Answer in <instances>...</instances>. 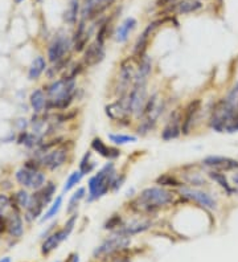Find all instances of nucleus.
Here are the masks:
<instances>
[{"label":"nucleus","mask_w":238,"mask_h":262,"mask_svg":"<svg viewBox=\"0 0 238 262\" xmlns=\"http://www.w3.org/2000/svg\"><path fill=\"white\" fill-rule=\"evenodd\" d=\"M179 200H180V195L172 189L154 186L143 189L138 195V198L131 200L130 207L137 213L144 214V216H153L164 207L176 204Z\"/></svg>","instance_id":"f257e3e1"},{"label":"nucleus","mask_w":238,"mask_h":262,"mask_svg":"<svg viewBox=\"0 0 238 262\" xmlns=\"http://www.w3.org/2000/svg\"><path fill=\"white\" fill-rule=\"evenodd\" d=\"M48 102L45 112H67L76 101L77 82L76 80H68L58 77L44 86Z\"/></svg>","instance_id":"f03ea898"},{"label":"nucleus","mask_w":238,"mask_h":262,"mask_svg":"<svg viewBox=\"0 0 238 262\" xmlns=\"http://www.w3.org/2000/svg\"><path fill=\"white\" fill-rule=\"evenodd\" d=\"M117 176V169L113 160H109L105 166L95 172L88 182V198L86 202L93 203L95 200H99L110 192L111 183Z\"/></svg>","instance_id":"7ed1b4c3"},{"label":"nucleus","mask_w":238,"mask_h":262,"mask_svg":"<svg viewBox=\"0 0 238 262\" xmlns=\"http://www.w3.org/2000/svg\"><path fill=\"white\" fill-rule=\"evenodd\" d=\"M72 147H69V141H63L57 147L52 148L47 152L33 154L32 157L38 160V163H40L42 169L54 172V171H57V169H60L61 167L67 164L68 157H69Z\"/></svg>","instance_id":"20e7f679"},{"label":"nucleus","mask_w":238,"mask_h":262,"mask_svg":"<svg viewBox=\"0 0 238 262\" xmlns=\"http://www.w3.org/2000/svg\"><path fill=\"white\" fill-rule=\"evenodd\" d=\"M135 61L137 60L131 56V57L124 58L119 65V72H118L117 80H115L114 89L117 98L127 96V93L130 92L131 86H133L134 76H135V71H137Z\"/></svg>","instance_id":"39448f33"},{"label":"nucleus","mask_w":238,"mask_h":262,"mask_svg":"<svg viewBox=\"0 0 238 262\" xmlns=\"http://www.w3.org/2000/svg\"><path fill=\"white\" fill-rule=\"evenodd\" d=\"M15 180L21 188L32 191H38L48 182L44 169H31L24 166L15 172Z\"/></svg>","instance_id":"423d86ee"},{"label":"nucleus","mask_w":238,"mask_h":262,"mask_svg":"<svg viewBox=\"0 0 238 262\" xmlns=\"http://www.w3.org/2000/svg\"><path fill=\"white\" fill-rule=\"evenodd\" d=\"M148 83H133L130 92L127 93V103L130 109L131 115L134 118L139 121L142 117L144 107H146L147 99H148V90H147Z\"/></svg>","instance_id":"0eeeda50"},{"label":"nucleus","mask_w":238,"mask_h":262,"mask_svg":"<svg viewBox=\"0 0 238 262\" xmlns=\"http://www.w3.org/2000/svg\"><path fill=\"white\" fill-rule=\"evenodd\" d=\"M130 237L122 236V234H118L113 232V234L110 237H107L101 245L95 248V250L93 252V257L98 259L103 258V257L114 256L117 253L127 249L130 246Z\"/></svg>","instance_id":"6e6552de"},{"label":"nucleus","mask_w":238,"mask_h":262,"mask_svg":"<svg viewBox=\"0 0 238 262\" xmlns=\"http://www.w3.org/2000/svg\"><path fill=\"white\" fill-rule=\"evenodd\" d=\"M73 51V44H72V37L67 33H58L52 38L49 42L47 51L48 62H57L62 58L70 56V52Z\"/></svg>","instance_id":"1a4fd4ad"},{"label":"nucleus","mask_w":238,"mask_h":262,"mask_svg":"<svg viewBox=\"0 0 238 262\" xmlns=\"http://www.w3.org/2000/svg\"><path fill=\"white\" fill-rule=\"evenodd\" d=\"M105 113L110 121L115 122L118 126H130L131 119L134 118L131 115L128 103H127L126 96L117 98L114 102H110L105 106Z\"/></svg>","instance_id":"9d476101"},{"label":"nucleus","mask_w":238,"mask_h":262,"mask_svg":"<svg viewBox=\"0 0 238 262\" xmlns=\"http://www.w3.org/2000/svg\"><path fill=\"white\" fill-rule=\"evenodd\" d=\"M178 193L184 199H187V200H189V202L196 203L197 205L203 207L204 209H208V211H216L217 205H219L216 199L201 188L183 186L178 189Z\"/></svg>","instance_id":"9b49d317"},{"label":"nucleus","mask_w":238,"mask_h":262,"mask_svg":"<svg viewBox=\"0 0 238 262\" xmlns=\"http://www.w3.org/2000/svg\"><path fill=\"white\" fill-rule=\"evenodd\" d=\"M94 31V26L90 24L89 20L81 19L77 23V28L72 36V44H73V52L82 53L86 47L90 44L92 33Z\"/></svg>","instance_id":"f8f14e48"},{"label":"nucleus","mask_w":238,"mask_h":262,"mask_svg":"<svg viewBox=\"0 0 238 262\" xmlns=\"http://www.w3.org/2000/svg\"><path fill=\"white\" fill-rule=\"evenodd\" d=\"M201 166L208 168V171L219 172H235L238 171V160L221 155H209L201 160Z\"/></svg>","instance_id":"ddd939ff"},{"label":"nucleus","mask_w":238,"mask_h":262,"mask_svg":"<svg viewBox=\"0 0 238 262\" xmlns=\"http://www.w3.org/2000/svg\"><path fill=\"white\" fill-rule=\"evenodd\" d=\"M181 115H183V110L176 107L169 113V117L167 118L164 127L162 130V139L164 142L174 141L178 139L181 135Z\"/></svg>","instance_id":"4468645a"},{"label":"nucleus","mask_w":238,"mask_h":262,"mask_svg":"<svg viewBox=\"0 0 238 262\" xmlns=\"http://www.w3.org/2000/svg\"><path fill=\"white\" fill-rule=\"evenodd\" d=\"M117 0H85L81 10V16L83 20H97L102 13L110 8Z\"/></svg>","instance_id":"2eb2a0df"},{"label":"nucleus","mask_w":238,"mask_h":262,"mask_svg":"<svg viewBox=\"0 0 238 262\" xmlns=\"http://www.w3.org/2000/svg\"><path fill=\"white\" fill-rule=\"evenodd\" d=\"M106 57V49H105V44H102V42L94 41L90 42L88 47H86L85 51L82 52V64L85 65V68H94L97 65H99L102 61L105 60Z\"/></svg>","instance_id":"dca6fc26"},{"label":"nucleus","mask_w":238,"mask_h":262,"mask_svg":"<svg viewBox=\"0 0 238 262\" xmlns=\"http://www.w3.org/2000/svg\"><path fill=\"white\" fill-rule=\"evenodd\" d=\"M200 110L201 99H192L183 109V115H181V135H189L192 133L194 122L197 121Z\"/></svg>","instance_id":"f3484780"},{"label":"nucleus","mask_w":238,"mask_h":262,"mask_svg":"<svg viewBox=\"0 0 238 262\" xmlns=\"http://www.w3.org/2000/svg\"><path fill=\"white\" fill-rule=\"evenodd\" d=\"M163 23H164V20H156V21L149 23L148 26L144 28V31L140 33V36L138 37L137 42H135V45H134L133 57L135 58V60L138 61L140 57H143V56L146 55L147 48H148V44H149V38H151V36L155 33L156 29L162 26Z\"/></svg>","instance_id":"a211bd4d"},{"label":"nucleus","mask_w":238,"mask_h":262,"mask_svg":"<svg viewBox=\"0 0 238 262\" xmlns=\"http://www.w3.org/2000/svg\"><path fill=\"white\" fill-rule=\"evenodd\" d=\"M153 227V221L148 219H137V220H131L128 223H123L119 229H117L114 233L122 234L126 237H133L137 234L144 233Z\"/></svg>","instance_id":"6ab92c4d"},{"label":"nucleus","mask_w":238,"mask_h":262,"mask_svg":"<svg viewBox=\"0 0 238 262\" xmlns=\"http://www.w3.org/2000/svg\"><path fill=\"white\" fill-rule=\"evenodd\" d=\"M7 224H8L7 233L11 238H15V240L21 238L23 234H24V219L21 216V212L11 209V212L7 216Z\"/></svg>","instance_id":"aec40b11"},{"label":"nucleus","mask_w":238,"mask_h":262,"mask_svg":"<svg viewBox=\"0 0 238 262\" xmlns=\"http://www.w3.org/2000/svg\"><path fill=\"white\" fill-rule=\"evenodd\" d=\"M90 147H92V151H94V152H97L98 155H101L102 158H105L107 160H113L114 162L115 159L121 157V150L117 146H109L99 137L93 138Z\"/></svg>","instance_id":"412c9836"},{"label":"nucleus","mask_w":238,"mask_h":262,"mask_svg":"<svg viewBox=\"0 0 238 262\" xmlns=\"http://www.w3.org/2000/svg\"><path fill=\"white\" fill-rule=\"evenodd\" d=\"M153 58L146 53L137 61V71H135L133 83H148L149 77L153 74Z\"/></svg>","instance_id":"4be33fe9"},{"label":"nucleus","mask_w":238,"mask_h":262,"mask_svg":"<svg viewBox=\"0 0 238 262\" xmlns=\"http://www.w3.org/2000/svg\"><path fill=\"white\" fill-rule=\"evenodd\" d=\"M68 234L65 233V230L61 228V229H57L54 230V232H52L49 236L47 237V238H44V241H42L41 244V254L42 256H49L53 250H56L58 248V245H60L61 243H63V241L67 240L68 238Z\"/></svg>","instance_id":"5701e85b"},{"label":"nucleus","mask_w":238,"mask_h":262,"mask_svg":"<svg viewBox=\"0 0 238 262\" xmlns=\"http://www.w3.org/2000/svg\"><path fill=\"white\" fill-rule=\"evenodd\" d=\"M45 208H47V205L42 203L37 191H33L31 196V203H29L28 208L24 211V220L28 221V223L37 220V219H40V216H42V211Z\"/></svg>","instance_id":"b1692460"},{"label":"nucleus","mask_w":238,"mask_h":262,"mask_svg":"<svg viewBox=\"0 0 238 262\" xmlns=\"http://www.w3.org/2000/svg\"><path fill=\"white\" fill-rule=\"evenodd\" d=\"M44 142V138L40 137V135L32 133V131H21V133H17V138H16V143L19 146H24L28 150H33L40 147V144Z\"/></svg>","instance_id":"393cba45"},{"label":"nucleus","mask_w":238,"mask_h":262,"mask_svg":"<svg viewBox=\"0 0 238 262\" xmlns=\"http://www.w3.org/2000/svg\"><path fill=\"white\" fill-rule=\"evenodd\" d=\"M206 176L209 178V180H212L213 183H216L217 186L225 192V195L233 196L237 193V187L230 184V182L228 180L226 175L224 172H219V171H208Z\"/></svg>","instance_id":"a878e982"},{"label":"nucleus","mask_w":238,"mask_h":262,"mask_svg":"<svg viewBox=\"0 0 238 262\" xmlns=\"http://www.w3.org/2000/svg\"><path fill=\"white\" fill-rule=\"evenodd\" d=\"M138 21L134 17H127L122 24H119L114 33L115 41L119 42V44H123L128 40L130 35L133 33V31L137 28Z\"/></svg>","instance_id":"bb28decb"},{"label":"nucleus","mask_w":238,"mask_h":262,"mask_svg":"<svg viewBox=\"0 0 238 262\" xmlns=\"http://www.w3.org/2000/svg\"><path fill=\"white\" fill-rule=\"evenodd\" d=\"M47 94L42 88H36L31 94H29V106L33 110V113H44L47 109Z\"/></svg>","instance_id":"cd10ccee"},{"label":"nucleus","mask_w":238,"mask_h":262,"mask_svg":"<svg viewBox=\"0 0 238 262\" xmlns=\"http://www.w3.org/2000/svg\"><path fill=\"white\" fill-rule=\"evenodd\" d=\"M48 69V60L42 56H37L32 60L31 65L28 68V80L36 81L38 80Z\"/></svg>","instance_id":"c85d7f7f"},{"label":"nucleus","mask_w":238,"mask_h":262,"mask_svg":"<svg viewBox=\"0 0 238 262\" xmlns=\"http://www.w3.org/2000/svg\"><path fill=\"white\" fill-rule=\"evenodd\" d=\"M79 13H81V4L79 0H69L67 6V10L63 11V21L68 26H76L78 23Z\"/></svg>","instance_id":"c756f323"},{"label":"nucleus","mask_w":238,"mask_h":262,"mask_svg":"<svg viewBox=\"0 0 238 262\" xmlns=\"http://www.w3.org/2000/svg\"><path fill=\"white\" fill-rule=\"evenodd\" d=\"M203 8L200 0H181L175 6V12L179 15H188L200 11Z\"/></svg>","instance_id":"7c9ffc66"},{"label":"nucleus","mask_w":238,"mask_h":262,"mask_svg":"<svg viewBox=\"0 0 238 262\" xmlns=\"http://www.w3.org/2000/svg\"><path fill=\"white\" fill-rule=\"evenodd\" d=\"M56 192H57V184L54 182H52V180H48L44 186L38 189L37 193L38 196L41 198L42 203L48 207V205L53 202L54 198H56Z\"/></svg>","instance_id":"2f4dec72"},{"label":"nucleus","mask_w":238,"mask_h":262,"mask_svg":"<svg viewBox=\"0 0 238 262\" xmlns=\"http://www.w3.org/2000/svg\"><path fill=\"white\" fill-rule=\"evenodd\" d=\"M155 183L158 184V186L164 187V188L179 189L180 187L185 186L184 182L179 180L178 178H176L175 175H172V173H162V175H159L158 178H156Z\"/></svg>","instance_id":"473e14b6"},{"label":"nucleus","mask_w":238,"mask_h":262,"mask_svg":"<svg viewBox=\"0 0 238 262\" xmlns=\"http://www.w3.org/2000/svg\"><path fill=\"white\" fill-rule=\"evenodd\" d=\"M86 196H88L86 195V188H83V187H79V188H77V191L73 192V195L70 196L69 202H68L67 213L72 214V213H74V212H77L79 204H81V202H82Z\"/></svg>","instance_id":"72a5a7b5"},{"label":"nucleus","mask_w":238,"mask_h":262,"mask_svg":"<svg viewBox=\"0 0 238 262\" xmlns=\"http://www.w3.org/2000/svg\"><path fill=\"white\" fill-rule=\"evenodd\" d=\"M92 157H93V151L89 150L83 154V157L81 158V160H79L78 169L83 173V176L90 175V173L97 168V163L92 159Z\"/></svg>","instance_id":"f704fd0d"},{"label":"nucleus","mask_w":238,"mask_h":262,"mask_svg":"<svg viewBox=\"0 0 238 262\" xmlns=\"http://www.w3.org/2000/svg\"><path fill=\"white\" fill-rule=\"evenodd\" d=\"M62 202H63V195H58L57 198H54V200L52 202V205H49L48 211L42 214L40 221H41V223H45V221H49L53 217H56V216L58 214V212H60L61 207H62Z\"/></svg>","instance_id":"c9c22d12"},{"label":"nucleus","mask_w":238,"mask_h":262,"mask_svg":"<svg viewBox=\"0 0 238 262\" xmlns=\"http://www.w3.org/2000/svg\"><path fill=\"white\" fill-rule=\"evenodd\" d=\"M82 179H83V173L81 172L79 169H76V171H73V172L68 176V179L65 180V183H63L62 195H65V193L70 192L73 188H76L79 183L82 182Z\"/></svg>","instance_id":"e433bc0d"},{"label":"nucleus","mask_w":238,"mask_h":262,"mask_svg":"<svg viewBox=\"0 0 238 262\" xmlns=\"http://www.w3.org/2000/svg\"><path fill=\"white\" fill-rule=\"evenodd\" d=\"M184 182L187 183L189 187H194V188H200V187L208 186V180H206L200 172H185ZM187 184H185V186H187Z\"/></svg>","instance_id":"4c0bfd02"},{"label":"nucleus","mask_w":238,"mask_h":262,"mask_svg":"<svg viewBox=\"0 0 238 262\" xmlns=\"http://www.w3.org/2000/svg\"><path fill=\"white\" fill-rule=\"evenodd\" d=\"M109 141L114 144V146H123V144L135 143V142H138V137L130 134L114 133V134H109Z\"/></svg>","instance_id":"58836bf2"},{"label":"nucleus","mask_w":238,"mask_h":262,"mask_svg":"<svg viewBox=\"0 0 238 262\" xmlns=\"http://www.w3.org/2000/svg\"><path fill=\"white\" fill-rule=\"evenodd\" d=\"M124 221L123 219H122V216L119 213H114L111 214L110 217L106 220V223L103 224V229L106 230H111V232H115L117 229H119V228L122 227V224H123Z\"/></svg>","instance_id":"ea45409f"},{"label":"nucleus","mask_w":238,"mask_h":262,"mask_svg":"<svg viewBox=\"0 0 238 262\" xmlns=\"http://www.w3.org/2000/svg\"><path fill=\"white\" fill-rule=\"evenodd\" d=\"M11 212V198L6 192H0V216H7Z\"/></svg>","instance_id":"a19ab883"},{"label":"nucleus","mask_w":238,"mask_h":262,"mask_svg":"<svg viewBox=\"0 0 238 262\" xmlns=\"http://www.w3.org/2000/svg\"><path fill=\"white\" fill-rule=\"evenodd\" d=\"M126 179H127L126 173H117V176H115L114 180H113V183H111L110 191L113 192V193H117V192L119 191L122 187H123Z\"/></svg>","instance_id":"79ce46f5"},{"label":"nucleus","mask_w":238,"mask_h":262,"mask_svg":"<svg viewBox=\"0 0 238 262\" xmlns=\"http://www.w3.org/2000/svg\"><path fill=\"white\" fill-rule=\"evenodd\" d=\"M77 220H78V213H77V212H74V213L70 214V217L68 219L67 223H65V225L62 227V229L65 230V233H67L68 236H70V233L73 232L74 227H76V224H77Z\"/></svg>","instance_id":"37998d69"},{"label":"nucleus","mask_w":238,"mask_h":262,"mask_svg":"<svg viewBox=\"0 0 238 262\" xmlns=\"http://www.w3.org/2000/svg\"><path fill=\"white\" fill-rule=\"evenodd\" d=\"M29 127V121L27 118H17L15 121V128L17 130V133H21V131H27Z\"/></svg>","instance_id":"c03bdc74"},{"label":"nucleus","mask_w":238,"mask_h":262,"mask_svg":"<svg viewBox=\"0 0 238 262\" xmlns=\"http://www.w3.org/2000/svg\"><path fill=\"white\" fill-rule=\"evenodd\" d=\"M8 216V214H7ZM7 216H0V236L7 233V228H8V224H7Z\"/></svg>","instance_id":"a18cd8bd"},{"label":"nucleus","mask_w":238,"mask_h":262,"mask_svg":"<svg viewBox=\"0 0 238 262\" xmlns=\"http://www.w3.org/2000/svg\"><path fill=\"white\" fill-rule=\"evenodd\" d=\"M16 138H17V134H16L15 131H11L10 134L2 139V142H3V143H11V142H16Z\"/></svg>","instance_id":"49530a36"},{"label":"nucleus","mask_w":238,"mask_h":262,"mask_svg":"<svg viewBox=\"0 0 238 262\" xmlns=\"http://www.w3.org/2000/svg\"><path fill=\"white\" fill-rule=\"evenodd\" d=\"M54 227H56V223H53V224H52L51 227L48 228L47 230H44V232H42V233H41V238H47V237L49 236V234H51L52 232H54V230H53Z\"/></svg>","instance_id":"de8ad7c7"},{"label":"nucleus","mask_w":238,"mask_h":262,"mask_svg":"<svg viewBox=\"0 0 238 262\" xmlns=\"http://www.w3.org/2000/svg\"><path fill=\"white\" fill-rule=\"evenodd\" d=\"M68 259H69V262H79V256L77 253H73V254H70Z\"/></svg>","instance_id":"09e8293b"},{"label":"nucleus","mask_w":238,"mask_h":262,"mask_svg":"<svg viewBox=\"0 0 238 262\" xmlns=\"http://www.w3.org/2000/svg\"><path fill=\"white\" fill-rule=\"evenodd\" d=\"M232 182L234 186H238V171H235L234 175L232 176Z\"/></svg>","instance_id":"8fccbe9b"},{"label":"nucleus","mask_w":238,"mask_h":262,"mask_svg":"<svg viewBox=\"0 0 238 262\" xmlns=\"http://www.w3.org/2000/svg\"><path fill=\"white\" fill-rule=\"evenodd\" d=\"M114 262H130V259L126 258V257H123V258H117Z\"/></svg>","instance_id":"3c124183"},{"label":"nucleus","mask_w":238,"mask_h":262,"mask_svg":"<svg viewBox=\"0 0 238 262\" xmlns=\"http://www.w3.org/2000/svg\"><path fill=\"white\" fill-rule=\"evenodd\" d=\"M0 262H12L11 257H3V258H0Z\"/></svg>","instance_id":"603ef678"},{"label":"nucleus","mask_w":238,"mask_h":262,"mask_svg":"<svg viewBox=\"0 0 238 262\" xmlns=\"http://www.w3.org/2000/svg\"><path fill=\"white\" fill-rule=\"evenodd\" d=\"M134 192H135V189H134V188H131V189H130V191H127V192H126V195H127V198H131V196H134V195H133Z\"/></svg>","instance_id":"864d4df0"},{"label":"nucleus","mask_w":238,"mask_h":262,"mask_svg":"<svg viewBox=\"0 0 238 262\" xmlns=\"http://www.w3.org/2000/svg\"><path fill=\"white\" fill-rule=\"evenodd\" d=\"M21 2H23V0H16V3H17V4L21 3Z\"/></svg>","instance_id":"5fc2aeb1"},{"label":"nucleus","mask_w":238,"mask_h":262,"mask_svg":"<svg viewBox=\"0 0 238 262\" xmlns=\"http://www.w3.org/2000/svg\"><path fill=\"white\" fill-rule=\"evenodd\" d=\"M56 262H61V261H56Z\"/></svg>","instance_id":"6e6d98bb"},{"label":"nucleus","mask_w":238,"mask_h":262,"mask_svg":"<svg viewBox=\"0 0 238 262\" xmlns=\"http://www.w3.org/2000/svg\"><path fill=\"white\" fill-rule=\"evenodd\" d=\"M37 2H40V0H37Z\"/></svg>","instance_id":"4d7b16f0"}]
</instances>
